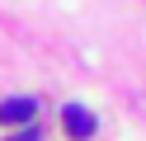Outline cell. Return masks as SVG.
<instances>
[{"label": "cell", "instance_id": "cell-3", "mask_svg": "<svg viewBox=\"0 0 146 141\" xmlns=\"http://www.w3.org/2000/svg\"><path fill=\"white\" fill-rule=\"evenodd\" d=\"M10 141H38V127H24L19 136H10Z\"/></svg>", "mask_w": 146, "mask_h": 141}, {"label": "cell", "instance_id": "cell-2", "mask_svg": "<svg viewBox=\"0 0 146 141\" xmlns=\"http://www.w3.org/2000/svg\"><path fill=\"white\" fill-rule=\"evenodd\" d=\"M29 118H33V99H5V103H0V122H5V127L29 122Z\"/></svg>", "mask_w": 146, "mask_h": 141}, {"label": "cell", "instance_id": "cell-1", "mask_svg": "<svg viewBox=\"0 0 146 141\" xmlns=\"http://www.w3.org/2000/svg\"><path fill=\"white\" fill-rule=\"evenodd\" d=\"M61 122H66V132L76 141H90V136H94V113L80 108V103H66V108H61Z\"/></svg>", "mask_w": 146, "mask_h": 141}]
</instances>
